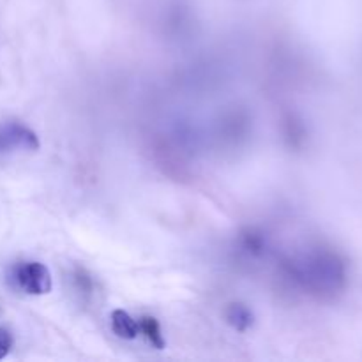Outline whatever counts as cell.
Listing matches in <instances>:
<instances>
[{
    "instance_id": "1",
    "label": "cell",
    "mask_w": 362,
    "mask_h": 362,
    "mask_svg": "<svg viewBox=\"0 0 362 362\" xmlns=\"http://www.w3.org/2000/svg\"><path fill=\"white\" fill-rule=\"evenodd\" d=\"M292 276L304 288L320 296H329L343 288L346 269L336 253L318 251L292 264Z\"/></svg>"
},
{
    "instance_id": "2",
    "label": "cell",
    "mask_w": 362,
    "mask_h": 362,
    "mask_svg": "<svg viewBox=\"0 0 362 362\" xmlns=\"http://www.w3.org/2000/svg\"><path fill=\"white\" fill-rule=\"evenodd\" d=\"M14 286L28 296H46L52 292L53 279L48 267L39 262H25L16 265L11 274Z\"/></svg>"
},
{
    "instance_id": "3",
    "label": "cell",
    "mask_w": 362,
    "mask_h": 362,
    "mask_svg": "<svg viewBox=\"0 0 362 362\" xmlns=\"http://www.w3.org/2000/svg\"><path fill=\"white\" fill-rule=\"evenodd\" d=\"M37 134L21 124H6L0 127V154L13 152H35L39 151Z\"/></svg>"
},
{
    "instance_id": "4",
    "label": "cell",
    "mask_w": 362,
    "mask_h": 362,
    "mask_svg": "<svg viewBox=\"0 0 362 362\" xmlns=\"http://www.w3.org/2000/svg\"><path fill=\"white\" fill-rule=\"evenodd\" d=\"M225 318L228 322L230 327H233L239 332H246L253 327L255 315L246 304L243 303H232L226 306L225 310Z\"/></svg>"
},
{
    "instance_id": "5",
    "label": "cell",
    "mask_w": 362,
    "mask_h": 362,
    "mask_svg": "<svg viewBox=\"0 0 362 362\" xmlns=\"http://www.w3.org/2000/svg\"><path fill=\"white\" fill-rule=\"evenodd\" d=\"M110 322H112L113 334L120 339H134L138 336V332H140L136 320L124 310L113 311L112 317H110Z\"/></svg>"
},
{
    "instance_id": "6",
    "label": "cell",
    "mask_w": 362,
    "mask_h": 362,
    "mask_svg": "<svg viewBox=\"0 0 362 362\" xmlns=\"http://www.w3.org/2000/svg\"><path fill=\"white\" fill-rule=\"evenodd\" d=\"M138 329H140L141 334L145 336V339L148 341V345L154 346V349L163 350L166 346L165 336H163L161 325L156 320L154 317H141L138 322Z\"/></svg>"
},
{
    "instance_id": "7",
    "label": "cell",
    "mask_w": 362,
    "mask_h": 362,
    "mask_svg": "<svg viewBox=\"0 0 362 362\" xmlns=\"http://www.w3.org/2000/svg\"><path fill=\"white\" fill-rule=\"evenodd\" d=\"M13 349V334L6 327H0V361L9 356Z\"/></svg>"
}]
</instances>
